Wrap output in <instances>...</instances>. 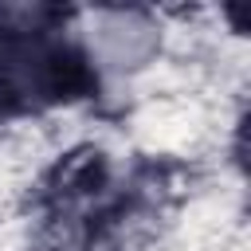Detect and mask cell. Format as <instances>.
Returning <instances> with one entry per match:
<instances>
[{
	"label": "cell",
	"mask_w": 251,
	"mask_h": 251,
	"mask_svg": "<svg viewBox=\"0 0 251 251\" xmlns=\"http://www.w3.org/2000/svg\"><path fill=\"white\" fill-rule=\"evenodd\" d=\"M90 51L106 67H137L153 51V27L133 12H102L90 20Z\"/></svg>",
	"instance_id": "1"
},
{
	"label": "cell",
	"mask_w": 251,
	"mask_h": 251,
	"mask_svg": "<svg viewBox=\"0 0 251 251\" xmlns=\"http://www.w3.org/2000/svg\"><path fill=\"white\" fill-rule=\"evenodd\" d=\"M4 78L20 90V94H43L59 86V59L51 51H43L39 43H16L4 51Z\"/></svg>",
	"instance_id": "2"
}]
</instances>
